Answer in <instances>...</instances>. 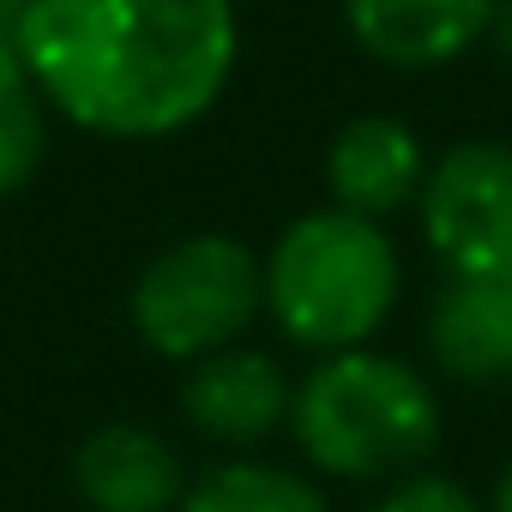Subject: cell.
Instances as JSON below:
<instances>
[{"instance_id":"cell-8","label":"cell","mask_w":512,"mask_h":512,"mask_svg":"<svg viewBox=\"0 0 512 512\" xmlns=\"http://www.w3.org/2000/svg\"><path fill=\"white\" fill-rule=\"evenodd\" d=\"M73 488L91 512H175L187 494V470L163 434L139 422H109L79 446Z\"/></svg>"},{"instance_id":"cell-11","label":"cell","mask_w":512,"mask_h":512,"mask_svg":"<svg viewBox=\"0 0 512 512\" xmlns=\"http://www.w3.org/2000/svg\"><path fill=\"white\" fill-rule=\"evenodd\" d=\"M175 512H332L326 494L284 470V464H260V458H241V464H217L205 470Z\"/></svg>"},{"instance_id":"cell-14","label":"cell","mask_w":512,"mask_h":512,"mask_svg":"<svg viewBox=\"0 0 512 512\" xmlns=\"http://www.w3.org/2000/svg\"><path fill=\"white\" fill-rule=\"evenodd\" d=\"M25 19H31V0H0V43H7V49H19Z\"/></svg>"},{"instance_id":"cell-2","label":"cell","mask_w":512,"mask_h":512,"mask_svg":"<svg viewBox=\"0 0 512 512\" xmlns=\"http://www.w3.org/2000/svg\"><path fill=\"white\" fill-rule=\"evenodd\" d=\"M296 440L314 470L338 482H380L410 476L440 440V398L434 386L380 350H332L302 392H296Z\"/></svg>"},{"instance_id":"cell-16","label":"cell","mask_w":512,"mask_h":512,"mask_svg":"<svg viewBox=\"0 0 512 512\" xmlns=\"http://www.w3.org/2000/svg\"><path fill=\"white\" fill-rule=\"evenodd\" d=\"M488 512H512V464L500 470V482H494V500H488Z\"/></svg>"},{"instance_id":"cell-15","label":"cell","mask_w":512,"mask_h":512,"mask_svg":"<svg viewBox=\"0 0 512 512\" xmlns=\"http://www.w3.org/2000/svg\"><path fill=\"white\" fill-rule=\"evenodd\" d=\"M488 37L500 43V55L512 61V0H494V19H488Z\"/></svg>"},{"instance_id":"cell-5","label":"cell","mask_w":512,"mask_h":512,"mask_svg":"<svg viewBox=\"0 0 512 512\" xmlns=\"http://www.w3.org/2000/svg\"><path fill=\"white\" fill-rule=\"evenodd\" d=\"M416 205H422V235L452 278L512 266V145L494 139L452 145L428 169Z\"/></svg>"},{"instance_id":"cell-10","label":"cell","mask_w":512,"mask_h":512,"mask_svg":"<svg viewBox=\"0 0 512 512\" xmlns=\"http://www.w3.org/2000/svg\"><path fill=\"white\" fill-rule=\"evenodd\" d=\"M428 344L458 380H512V266L458 272L434 302Z\"/></svg>"},{"instance_id":"cell-12","label":"cell","mask_w":512,"mask_h":512,"mask_svg":"<svg viewBox=\"0 0 512 512\" xmlns=\"http://www.w3.org/2000/svg\"><path fill=\"white\" fill-rule=\"evenodd\" d=\"M49 151V127H43V91L25 67L19 49L0 43V199L19 193Z\"/></svg>"},{"instance_id":"cell-9","label":"cell","mask_w":512,"mask_h":512,"mask_svg":"<svg viewBox=\"0 0 512 512\" xmlns=\"http://www.w3.org/2000/svg\"><path fill=\"white\" fill-rule=\"evenodd\" d=\"M428 181V157H422V139L392 121V115H362L350 121L332 151H326V187L344 211L356 217H392L404 211Z\"/></svg>"},{"instance_id":"cell-13","label":"cell","mask_w":512,"mask_h":512,"mask_svg":"<svg viewBox=\"0 0 512 512\" xmlns=\"http://www.w3.org/2000/svg\"><path fill=\"white\" fill-rule=\"evenodd\" d=\"M374 512H482V500L464 482H452V476L410 470L398 488H386V500H374Z\"/></svg>"},{"instance_id":"cell-6","label":"cell","mask_w":512,"mask_h":512,"mask_svg":"<svg viewBox=\"0 0 512 512\" xmlns=\"http://www.w3.org/2000/svg\"><path fill=\"white\" fill-rule=\"evenodd\" d=\"M290 410H296L290 374L266 350L223 344L199 356L181 380V416L217 446H260L290 422Z\"/></svg>"},{"instance_id":"cell-3","label":"cell","mask_w":512,"mask_h":512,"mask_svg":"<svg viewBox=\"0 0 512 512\" xmlns=\"http://www.w3.org/2000/svg\"><path fill=\"white\" fill-rule=\"evenodd\" d=\"M398 302V247L344 205L296 217L266 260V308L308 350H356Z\"/></svg>"},{"instance_id":"cell-1","label":"cell","mask_w":512,"mask_h":512,"mask_svg":"<svg viewBox=\"0 0 512 512\" xmlns=\"http://www.w3.org/2000/svg\"><path fill=\"white\" fill-rule=\"evenodd\" d=\"M19 55L37 91L103 139L193 127L235 73L229 0H31Z\"/></svg>"},{"instance_id":"cell-4","label":"cell","mask_w":512,"mask_h":512,"mask_svg":"<svg viewBox=\"0 0 512 512\" xmlns=\"http://www.w3.org/2000/svg\"><path fill=\"white\" fill-rule=\"evenodd\" d=\"M266 302L260 260L229 235H187L163 247L133 284V326L157 356L199 362L247 332Z\"/></svg>"},{"instance_id":"cell-7","label":"cell","mask_w":512,"mask_h":512,"mask_svg":"<svg viewBox=\"0 0 512 512\" xmlns=\"http://www.w3.org/2000/svg\"><path fill=\"white\" fill-rule=\"evenodd\" d=\"M494 0H344L350 37L386 67H446L488 37Z\"/></svg>"}]
</instances>
